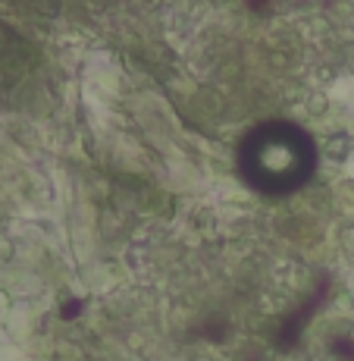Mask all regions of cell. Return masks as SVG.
Wrapping results in <instances>:
<instances>
[{"label":"cell","mask_w":354,"mask_h":361,"mask_svg":"<svg viewBox=\"0 0 354 361\" xmlns=\"http://www.w3.org/2000/svg\"><path fill=\"white\" fill-rule=\"evenodd\" d=\"M235 166L245 185L260 195H291L317 173V145L301 126L289 120H267L235 148Z\"/></svg>","instance_id":"6da1fadb"}]
</instances>
